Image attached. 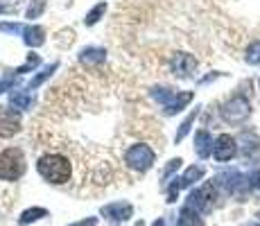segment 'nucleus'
<instances>
[{
  "mask_svg": "<svg viewBox=\"0 0 260 226\" xmlns=\"http://www.w3.org/2000/svg\"><path fill=\"white\" fill-rule=\"evenodd\" d=\"M37 172L41 174V179H46L52 185H63L68 183L73 177V165L71 158L63 154H43L37 160Z\"/></svg>",
  "mask_w": 260,
  "mask_h": 226,
  "instance_id": "nucleus-1",
  "label": "nucleus"
},
{
  "mask_svg": "<svg viewBox=\"0 0 260 226\" xmlns=\"http://www.w3.org/2000/svg\"><path fill=\"white\" fill-rule=\"evenodd\" d=\"M57 68H59V63H57V61H54V63H50V66H46V68L41 70V73L37 75V77H32V82L27 84V90H32V88H37V86H41V84L46 82V79L52 77V75H54V70H57Z\"/></svg>",
  "mask_w": 260,
  "mask_h": 226,
  "instance_id": "nucleus-19",
  "label": "nucleus"
},
{
  "mask_svg": "<svg viewBox=\"0 0 260 226\" xmlns=\"http://www.w3.org/2000/svg\"><path fill=\"white\" fill-rule=\"evenodd\" d=\"M104 59H107V50L95 48V45H88V48H84L82 52H79V63L86 68L100 66V63H104Z\"/></svg>",
  "mask_w": 260,
  "mask_h": 226,
  "instance_id": "nucleus-10",
  "label": "nucleus"
},
{
  "mask_svg": "<svg viewBox=\"0 0 260 226\" xmlns=\"http://www.w3.org/2000/svg\"><path fill=\"white\" fill-rule=\"evenodd\" d=\"M43 217H48V210L41 208V206H34V208L23 210L21 217H18V224L27 226V224H32V222H39V219H43Z\"/></svg>",
  "mask_w": 260,
  "mask_h": 226,
  "instance_id": "nucleus-15",
  "label": "nucleus"
},
{
  "mask_svg": "<svg viewBox=\"0 0 260 226\" xmlns=\"http://www.w3.org/2000/svg\"><path fill=\"white\" fill-rule=\"evenodd\" d=\"M192 98H194L192 90H183V93H177V98H174L172 102H170L168 107L163 109V113H166V115H174V113H179V111H181V109L186 107V104H188Z\"/></svg>",
  "mask_w": 260,
  "mask_h": 226,
  "instance_id": "nucleus-14",
  "label": "nucleus"
},
{
  "mask_svg": "<svg viewBox=\"0 0 260 226\" xmlns=\"http://www.w3.org/2000/svg\"><path fill=\"white\" fill-rule=\"evenodd\" d=\"M244 61H247L249 66H260V41H253V43L247 48Z\"/></svg>",
  "mask_w": 260,
  "mask_h": 226,
  "instance_id": "nucleus-22",
  "label": "nucleus"
},
{
  "mask_svg": "<svg viewBox=\"0 0 260 226\" xmlns=\"http://www.w3.org/2000/svg\"><path fill=\"white\" fill-rule=\"evenodd\" d=\"M236 154H238L236 138H233V136H229V134L217 136V140H215V145H213V156H215V160L224 163V160H231Z\"/></svg>",
  "mask_w": 260,
  "mask_h": 226,
  "instance_id": "nucleus-7",
  "label": "nucleus"
},
{
  "mask_svg": "<svg viewBox=\"0 0 260 226\" xmlns=\"http://www.w3.org/2000/svg\"><path fill=\"white\" fill-rule=\"evenodd\" d=\"M213 136L206 132V129H199L197 134H194V152H197L199 158H208L213 154Z\"/></svg>",
  "mask_w": 260,
  "mask_h": 226,
  "instance_id": "nucleus-11",
  "label": "nucleus"
},
{
  "mask_svg": "<svg viewBox=\"0 0 260 226\" xmlns=\"http://www.w3.org/2000/svg\"><path fill=\"white\" fill-rule=\"evenodd\" d=\"M170 68H172V73L177 75V77L186 79L197 70V59L188 52H177L172 59H170Z\"/></svg>",
  "mask_w": 260,
  "mask_h": 226,
  "instance_id": "nucleus-9",
  "label": "nucleus"
},
{
  "mask_svg": "<svg viewBox=\"0 0 260 226\" xmlns=\"http://www.w3.org/2000/svg\"><path fill=\"white\" fill-rule=\"evenodd\" d=\"M181 163H183V160H181V158H172V160H170V163H168V168H166V170H163L161 179H168V177H170V174H172V172H177V170H179V168H181Z\"/></svg>",
  "mask_w": 260,
  "mask_h": 226,
  "instance_id": "nucleus-28",
  "label": "nucleus"
},
{
  "mask_svg": "<svg viewBox=\"0 0 260 226\" xmlns=\"http://www.w3.org/2000/svg\"><path fill=\"white\" fill-rule=\"evenodd\" d=\"M32 104H34V98H32V93H29V90L16 88V90H12V93H9V107L16 109V111L32 109Z\"/></svg>",
  "mask_w": 260,
  "mask_h": 226,
  "instance_id": "nucleus-13",
  "label": "nucleus"
},
{
  "mask_svg": "<svg viewBox=\"0 0 260 226\" xmlns=\"http://www.w3.org/2000/svg\"><path fill=\"white\" fill-rule=\"evenodd\" d=\"M98 224V219L95 217H88V219H82V222H75V224H71V226H95Z\"/></svg>",
  "mask_w": 260,
  "mask_h": 226,
  "instance_id": "nucleus-31",
  "label": "nucleus"
},
{
  "mask_svg": "<svg viewBox=\"0 0 260 226\" xmlns=\"http://www.w3.org/2000/svg\"><path fill=\"white\" fill-rule=\"evenodd\" d=\"M27 160H25L23 149L18 147H7L0 152V181H18L25 174Z\"/></svg>",
  "mask_w": 260,
  "mask_h": 226,
  "instance_id": "nucleus-2",
  "label": "nucleus"
},
{
  "mask_svg": "<svg viewBox=\"0 0 260 226\" xmlns=\"http://www.w3.org/2000/svg\"><path fill=\"white\" fill-rule=\"evenodd\" d=\"M5 90H16V79H14V75L0 77V93H5Z\"/></svg>",
  "mask_w": 260,
  "mask_h": 226,
  "instance_id": "nucleus-26",
  "label": "nucleus"
},
{
  "mask_svg": "<svg viewBox=\"0 0 260 226\" xmlns=\"http://www.w3.org/2000/svg\"><path fill=\"white\" fill-rule=\"evenodd\" d=\"M244 156H247V158H253V160H260V143H249V145H244Z\"/></svg>",
  "mask_w": 260,
  "mask_h": 226,
  "instance_id": "nucleus-25",
  "label": "nucleus"
},
{
  "mask_svg": "<svg viewBox=\"0 0 260 226\" xmlns=\"http://www.w3.org/2000/svg\"><path fill=\"white\" fill-rule=\"evenodd\" d=\"M219 113H222L224 122H229V124H242L244 120L251 115V104H249V100L244 98V95H233L231 100H226V102L222 104Z\"/></svg>",
  "mask_w": 260,
  "mask_h": 226,
  "instance_id": "nucleus-5",
  "label": "nucleus"
},
{
  "mask_svg": "<svg viewBox=\"0 0 260 226\" xmlns=\"http://www.w3.org/2000/svg\"><path fill=\"white\" fill-rule=\"evenodd\" d=\"M179 190H181V181H179V179H174V181H172V185H170V190H168V202H170V204H174V202H177V197H179Z\"/></svg>",
  "mask_w": 260,
  "mask_h": 226,
  "instance_id": "nucleus-27",
  "label": "nucleus"
},
{
  "mask_svg": "<svg viewBox=\"0 0 260 226\" xmlns=\"http://www.w3.org/2000/svg\"><path fill=\"white\" fill-rule=\"evenodd\" d=\"M251 226H260V222H258V224H251Z\"/></svg>",
  "mask_w": 260,
  "mask_h": 226,
  "instance_id": "nucleus-34",
  "label": "nucleus"
},
{
  "mask_svg": "<svg viewBox=\"0 0 260 226\" xmlns=\"http://www.w3.org/2000/svg\"><path fill=\"white\" fill-rule=\"evenodd\" d=\"M177 226H204V222H202V217H199L197 210H192V208H188V206H183L181 213H179Z\"/></svg>",
  "mask_w": 260,
  "mask_h": 226,
  "instance_id": "nucleus-17",
  "label": "nucleus"
},
{
  "mask_svg": "<svg viewBox=\"0 0 260 226\" xmlns=\"http://www.w3.org/2000/svg\"><path fill=\"white\" fill-rule=\"evenodd\" d=\"M258 84H260V82H258Z\"/></svg>",
  "mask_w": 260,
  "mask_h": 226,
  "instance_id": "nucleus-35",
  "label": "nucleus"
},
{
  "mask_svg": "<svg viewBox=\"0 0 260 226\" xmlns=\"http://www.w3.org/2000/svg\"><path fill=\"white\" fill-rule=\"evenodd\" d=\"M23 129L21 113L14 111L12 107L0 104V138H14Z\"/></svg>",
  "mask_w": 260,
  "mask_h": 226,
  "instance_id": "nucleus-6",
  "label": "nucleus"
},
{
  "mask_svg": "<svg viewBox=\"0 0 260 226\" xmlns=\"http://www.w3.org/2000/svg\"><path fill=\"white\" fill-rule=\"evenodd\" d=\"M152 226H166V219H163V217H161V219H156V222H154Z\"/></svg>",
  "mask_w": 260,
  "mask_h": 226,
  "instance_id": "nucleus-32",
  "label": "nucleus"
},
{
  "mask_svg": "<svg viewBox=\"0 0 260 226\" xmlns=\"http://www.w3.org/2000/svg\"><path fill=\"white\" fill-rule=\"evenodd\" d=\"M215 202H217V185H215V181H206L204 185H199L197 190L188 195L186 206L197 210L199 215H206L215 208Z\"/></svg>",
  "mask_w": 260,
  "mask_h": 226,
  "instance_id": "nucleus-3",
  "label": "nucleus"
},
{
  "mask_svg": "<svg viewBox=\"0 0 260 226\" xmlns=\"http://www.w3.org/2000/svg\"><path fill=\"white\" fill-rule=\"evenodd\" d=\"M177 93H179V90H172V88H163V86H156V88H152V98L156 100V102L161 104L163 109H166L168 104L172 102L174 98H177Z\"/></svg>",
  "mask_w": 260,
  "mask_h": 226,
  "instance_id": "nucleus-18",
  "label": "nucleus"
},
{
  "mask_svg": "<svg viewBox=\"0 0 260 226\" xmlns=\"http://www.w3.org/2000/svg\"><path fill=\"white\" fill-rule=\"evenodd\" d=\"M136 226H145V224H143V222H138V224H136Z\"/></svg>",
  "mask_w": 260,
  "mask_h": 226,
  "instance_id": "nucleus-33",
  "label": "nucleus"
},
{
  "mask_svg": "<svg viewBox=\"0 0 260 226\" xmlns=\"http://www.w3.org/2000/svg\"><path fill=\"white\" fill-rule=\"evenodd\" d=\"M43 9H46V0H32L27 7V12H25V16L32 21V18H39L43 14Z\"/></svg>",
  "mask_w": 260,
  "mask_h": 226,
  "instance_id": "nucleus-23",
  "label": "nucleus"
},
{
  "mask_svg": "<svg viewBox=\"0 0 260 226\" xmlns=\"http://www.w3.org/2000/svg\"><path fill=\"white\" fill-rule=\"evenodd\" d=\"M197 115H199V109H194V111L190 113L186 120H183V122H181V127H179V132H177V136H174V143H181V140L186 138L188 132H190V129H192V122H194V118H197Z\"/></svg>",
  "mask_w": 260,
  "mask_h": 226,
  "instance_id": "nucleus-21",
  "label": "nucleus"
},
{
  "mask_svg": "<svg viewBox=\"0 0 260 226\" xmlns=\"http://www.w3.org/2000/svg\"><path fill=\"white\" fill-rule=\"evenodd\" d=\"M0 32L23 34V32H25V25H21V23H0Z\"/></svg>",
  "mask_w": 260,
  "mask_h": 226,
  "instance_id": "nucleus-24",
  "label": "nucleus"
},
{
  "mask_svg": "<svg viewBox=\"0 0 260 226\" xmlns=\"http://www.w3.org/2000/svg\"><path fill=\"white\" fill-rule=\"evenodd\" d=\"M154 160H156V154L145 143L132 145V147H127V152H124V165H127L129 170H136V172H147L154 165Z\"/></svg>",
  "mask_w": 260,
  "mask_h": 226,
  "instance_id": "nucleus-4",
  "label": "nucleus"
},
{
  "mask_svg": "<svg viewBox=\"0 0 260 226\" xmlns=\"http://www.w3.org/2000/svg\"><path fill=\"white\" fill-rule=\"evenodd\" d=\"M23 41L27 48H41V45L46 43V29H43L41 25H25Z\"/></svg>",
  "mask_w": 260,
  "mask_h": 226,
  "instance_id": "nucleus-12",
  "label": "nucleus"
},
{
  "mask_svg": "<svg viewBox=\"0 0 260 226\" xmlns=\"http://www.w3.org/2000/svg\"><path fill=\"white\" fill-rule=\"evenodd\" d=\"M204 174H206V170H204L202 165H190L186 172H183V177H179V181H181V188H190V185L197 183Z\"/></svg>",
  "mask_w": 260,
  "mask_h": 226,
  "instance_id": "nucleus-16",
  "label": "nucleus"
},
{
  "mask_svg": "<svg viewBox=\"0 0 260 226\" xmlns=\"http://www.w3.org/2000/svg\"><path fill=\"white\" fill-rule=\"evenodd\" d=\"M100 215L104 219H111V222H127L134 215V206L129 202H113L100 208Z\"/></svg>",
  "mask_w": 260,
  "mask_h": 226,
  "instance_id": "nucleus-8",
  "label": "nucleus"
},
{
  "mask_svg": "<svg viewBox=\"0 0 260 226\" xmlns=\"http://www.w3.org/2000/svg\"><path fill=\"white\" fill-rule=\"evenodd\" d=\"M16 12V3H0V14H12Z\"/></svg>",
  "mask_w": 260,
  "mask_h": 226,
  "instance_id": "nucleus-30",
  "label": "nucleus"
},
{
  "mask_svg": "<svg viewBox=\"0 0 260 226\" xmlns=\"http://www.w3.org/2000/svg\"><path fill=\"white\" fill-rule=\"evenodd\" d=\"M249 188L260 190V170H256V172L249 174Z\"/></svg>",
  "mask_w": 260,
  "mask_h": 226,
  "instance_id": "nucleus-29",
  "label": "nucleus"
},
{
  "mask_svg": "<svg viewBox=\"0 0 260 226\" xmlns=\"http://www.w3.org/2000/svg\"><path fill=\"white\" fill-rule=\"evenodd\" d=\"M104 12H107V3H98L91 12L84 16V25H88V27H93L95 23H100V18L104 16Z\"/></svg>",
  "mask_w": 260,
  "mask_h": 226,
  "instance_id": "nucleus-20",
  "label": "nucleus"
}]
</instances>
